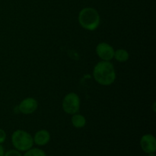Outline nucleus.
<instances>
[{
	"mask_svg": "<svg viewBox=\"0 0 156 156\" xmlns=\"http://www.w3.org/2000/svg\"><path fill=\"white\" fill-rule=\"evenodd\" d=\"M93 78L100 85L104 86L111 85L116 80L117 74L111 61L101 60L93 69Z\"/></svg>",
	"mask_w": 156,
	"mask_h": 156,
	"instance_id": "obj_1",
	"label": "nucleus"
},
{
	"mask_svg": "<svg viewBox=\"0 0 156 156\" xmlns=\"http://www.w3.org/2000/svg\"><path fill=\"white\" fill-rule=\"evenodd\" d=\"M79 24L89 31L95 30L101 23V17L98 11L91 7H86L79 12L78 17Z\"/></svg>",
	"mask_w": 156,
	"mask_h": 156,
	"instance_id": "obj_2",
	"label": "nucleus"
},
{
	"mask_svg": "<svg viewBox=\"0 0 156 156\" xmlns=\"http://www.w3.org/2000/svg\"><path fill=\"white\" fill-rule=\"evenodd\" d=\"M12 143L16 150L24 152L34 146L33 136L23 129H17L12 135Z\"/></svg>",
	"mask_w": 156,
	"mask_h": 156,
	"instance_id": "obj_3",
	"label": "nucleus"
},
{
	"mask_svg": "<svg viewBox=\"0 0 156 156\" xmlns=\"http://www.w3.org/2000/svg\"><path fill=\"white\" fill-rule=\"evenodd\" d=\"M80 105V98L75 92H70L67 94L64 97L62 102V108L64 112L70 115L79 113Z\"/></svg>",
	"mask_w": 156,
	"mask_h": 156,
	"instance_id": "obj_4",
	"label": "nucleus"
},
{
	"mask_svg": "<svg viewBox=\"0 0 156 156\" xmlns=\"http://www.w3.org/2000/svg\"><path fill=\"white\" fill-rule=\"evenodd\" d=\"M96 54L101 60L111 61L114 59V47L109 44L105 42L99 43L95 49Z\"/></svg>",
	"mask_w": 156,
	"mask_h": 156,
	"instance_id": "obj_5",
	"label": "nucleus"
},
{
	"mask_svg": "<svg viewBox=\"0 0 156 156\" xmlns=\"http://www.w3.org/2000/svg\"><path fill=\"white\" fill-rule=\"evenodd\" d=\"M38 108V102L34 98H26L23 99L20 102L19 105L18 106V112L24 114V115H28L34 113Z\"/></svg>",
	"mask_w": 156,
	"mask_h": 156,
	"instance_id": "obj_6",
	"label": "nucleus"
},
{
	"mask_svg": "<svg viewBox=\"0 0 156 156\" xmlns=\"http://www.w3.org/2000/svg\"><path fill=\"white\" fill-rule=\"evenodd\" d=\"M140 147L142 150L146 153H155L156 152V140L155 137L150 133L143 135L140 139Z\"/></svg>",
	"mask_w": 156,
	"mask_h": 156,
	"instance_id": "obj_7",
	"label": "nucleus"
},
{
	"mask_svg": "<svg viewBox=\"0 0 156 156\" xmlns=\"http://www.w3.org/2000/svg\"><path fill=\"white\" fill-rule=\"evenodd\" d=\"M34 143L38 146H44L50 141V133L47 129L38 130L33 136Z\"/></svg>",
	"mask_w": 156,
	"mask_h": 156,
	"instance_id": "obj_8",
	"label": "nucleus"
},
{
	"mask_svg": "<svg viewBox=\"0 0 156 156\" xmlns=\"http://www.w3.org/2000/svg\"><path fill=\"white\" fill-rule=\"evenodd\" d=\"M71 122L73 126L75 128H77V129L83 128L86 125V119H85V117L82 114H79V113L73 114Z\"/></svg>",
	"mask_w": 156,
	"mask_h": 156,
	"instance_id": "obj_9",
	"label": "nucleus"
},
{
	"mask_svg": "<svg viewBox=\"0 0 156 156\" xmlns=\"http://www.w3.org/2000/svg\"><path fill=\"white\" fill-rule=\"evenodd\" d=\"M114 58L120 62H125L129 59V54L127 50L124 49H118L114 51Z\"/></svg>",
	"mask_w": 156,
	"mask_h": 156,
	"instance_id": "obj_10",
	"label": "nucleus"
},
{
	"mask_svg": "<svg viewBox=\"0 0 156 156\" xmlns=\"http://www.w3.org/2000/svg\"><path fill=\"white\" fill-rule=\"evenodd\" d=\"M22 156H47V154L43 149L32 147L31 149L24 152V154Z\"/></svg>",
	"mask_w": 156,
	"mask_h": 156,
	"instance_id": "obj_11",
	"label": "nucleus"
},
{
	"mask_svg": "<svg viewBox=\"0 0 156 156\" xmlns=\"http://www.w3.org/2000/svg\"><path fill=\"white\" fill-rule=\"evenodd\" d=\"M4 156H22V154L21 152L14 149L8 150L7 152H5Z\"/></svg>",
	"mask_w": 156,
	"mask_h": 156,
	"instance_id": "obj_12",
	"label": "nucleus"
},
{
	"mask_svg": "<svg viewBox=\"0 0 156 156\" xmlns=\"http://www.w3.org/2000/svg\"><path fill=\"white\" fill-rule=\"evenodd\" d=\"M7 138V134L4 129L0 128V144H3Z\"/></svg>",
	"mask_w": 156,
	"mask_h": 156,
	"instance_id": "obj_13",
	"label": "nucleus"
},
{
	"mask_svg": "<svg viewBox=\"0 0 156 156\" xmlns=\"http://www.w3.org/2000/svg\"><path fill=\"white\" fill-rule=\"evenodd\" d=\"M4 154H5L4 147L2 146V145L0 144V156H4Z\"/></svg>",
	"mask_w": 156,
	"mask_h": 156,
	"instance_id": "obj_14",
	"label": "nucleus"
},
{
	"mask_svg": "<svg viewBox=\"0 0 156 156\" xmlns=\"http://www.w3.org/2000/svg\"><path fill=\"white\" fill-rule=\"evenodd\" d=\"M148 156H155V153H150V154H148Z\"/></svg>",
	"mask_w": 156,
	"mask_h": 156,
	"instance_id": "obj_15",
	"label": "nucleus"
}]
</instances>
